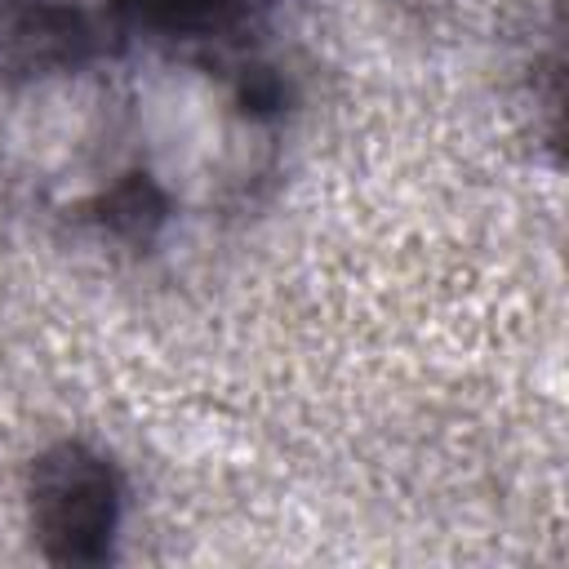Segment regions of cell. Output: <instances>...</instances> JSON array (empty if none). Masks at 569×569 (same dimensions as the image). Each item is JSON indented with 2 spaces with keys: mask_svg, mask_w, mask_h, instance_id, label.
<instances>
[{
  "mask_svg": "<svg viewBox=\"0 0 569 569\" xmlns=\"http://www.w3.org/2000/svg\"><path fill=\"white\" fill-rule=\"evenodd\" d=\"M36 520L44 538L62 542V556H93V542L111 529V485L98 462L67 453L36 485Z\"/></svg>",
  "mask_w": 569,
  "mask_h": 569,
  "instance_id": "cell-1",
  "label": "cell"
},
{
  "mask_svg": "<svg viewBox=\"0 0 569 569\" xmlns=\"http://www.w3.org/2000/svg\"><path fill=\"white\" fill-rule=\"evenodd\" d=\"M44 9H62V13H98V9H111L120 0H36Z\"/></svg>",
  "mask_w": 569,
  "mask_h": 569,
  "instance_id": "cell-2",
  "label": "cell"
}]
</instances>
